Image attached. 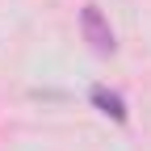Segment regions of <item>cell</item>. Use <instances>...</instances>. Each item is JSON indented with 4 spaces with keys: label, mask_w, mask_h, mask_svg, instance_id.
Masks as SVG:
<instances>
[{
    "label": "cell",
    "mask_w": 151,
    "mask_h": 151,
    "mask_svg": "<svg viewBox=\"0 0 151 151\" xmlns=\"http://www.w3.org/2000/svg\"><path fill=\"white\" fill-rule=\"evenodd\" d=\"M80 29H84V38H88V46L97 50V55H113V29H109V21H105V13L97 9V4H84L80 9Z\"/></svg>",
    "instance_id": "cell-1"
},
{
    "label": "cell",
    "mask_w": 151,
    "mask_h": 151,
    "mask_svg": "<svg viewBox=\"0 0 151 151\" xmlns=\"http://www.w3.org/2000/svg\"><path fill=\"white\" fill-rule=\"evenodd\" d=\"M88 101L97 105L105 118H113V122H126V118H130V109H126V101H122V92H113V88H105V84H92Z\"/></svg>",
    "instance_id": "cell-2"
}]
</instances>
